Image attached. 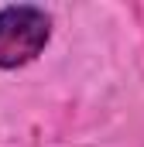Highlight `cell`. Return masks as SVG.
Segmentation results:
<instances>
[{
	"instance_id": "6da1fadb",
	"label": "cell",
	"mask_w": 144,
	"mask_h": 147,
	"mask_svg": "<svg viewBox=\"0 0 144 147\" xmlns=\"http://www.w3.org/2000/svg\"><path fill=\"white\" fill-rule=\"evenodd\" d=\"M55 21L38 3H3L0 7V72L28 69L52 45Z\"/></svg>"
}]
</instances>
